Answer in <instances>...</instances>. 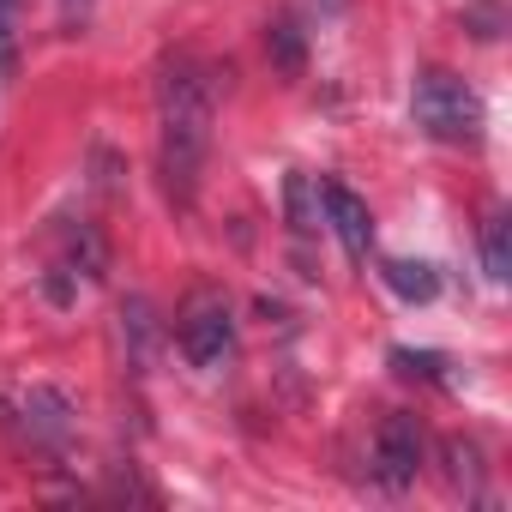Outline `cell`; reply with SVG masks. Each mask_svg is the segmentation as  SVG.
I'll return each instance as SVG.
<instances>
[{"label":"cell","mask_w":512,"mask_h":512,"mask_svg":"<svg viewBox=\"0 0 512 512\" xmlns=\"http://www.w3.org/2000/svg\"><path fill=\"white\" fill-rule=\"evenodd\" d=\"M211 121H217V97H211L205 67L193 55L163 61V73H157V175L175 205H187L199 193Z\"/></svg>","instance_id":"cell-1"},{"label":"cell","mask_w":512,"mask_h":512,"mask_svg":"<svg viewBox=\"0 0 512 512\" xmlns=\"http://www.w3.org/2000/svg\"><path fill=\"white\" fill-rule=\"evenodd\" d=\"M410 115H416V127L428 133V139H440V145H476L482 139V97L458 79V73H446V67H428L422 79H416V91H410Z\"/></svg>","instance_id":"cell-2"},{"label":"cell","mask_w":512,"mask_h":512,"mask_svg":"<svg viewBox=\"0 0 512 512\" xmlns=\"http://www.w3.org/2000/svg\"><path fill=\"white\" fill-rule=\"evenodd\" d=\"M175 338H181V356L193 368H223L235 356V314H229V302L217 290H193L187 308H181Z\"/></svg>","instance_id":"cell-3"},{"label":"cell","mask_w":512,"mask_h":512,"mask_svg":"<svg viewBox=\"0 0 512 512\" xmlns=\"http://www.w3.org/2000/svg\"><path fill=\"white\" fill-rule=\"evenodd\" d=\"M13 428L31 452H67L73 446V398L55 392V386H31L13 398Z\"/></svg>","instance_id":"cell-4"},{"label":"cell","mask_w":512,"mask_h":512,"mask_svg":"<svg viewBox=\"0 0 512 512\" xmlns=\"http://www.w3.org/2000/svg\"><path fill=\"white\" fill-rule=\"evenodd\" d=\"M422 458H428L422 422H416L410 410H392V416L380 422V434H374V476H380L386 488H410L416 470H422Z\"/></svg>","instance_id":"cell-5"},{"label":"cell","mask_w":512,"mask_h":512,"mask_svg":"<svg viewBox=\"0 0 512 512\" xmlns=\"http://www.w3.org/2000/svg\"><path fill=\"white\" fill-rule=\"evenodd\" d=\"M320 205H326V217H332L344 253L362 266V260H368V247H374V217H368V205H362L344 181H320Z\"/></svg>","instance_id":"cell-6"},{"label":"cell","mask_w":512,"mask_h":512,"mask_svg":"<svg viewBox=\"0 0 512 512\" xmlns=\"http://www.w3.org/2000/svg\"><path fill=\"white\" fill-rule=\"evenodd\" d=\"M55 272H61V278H85V284L103 278V241H97L91 223H73V229L61 235V260H55Z\"/></svg>","instance_id":"cell-7"},{"label":"cell","mask_w":512,"mask_h":512,"mask_svg":"<svg viewBox=\"0 0 512 512\" xmlns=\"http://www.w3.org/2000/svg\"><path fill=\"white\" fill-rule=\"evenodd\" d=\"M404 302H434V290H440V278H434V266H422V260H386V272H380Z\"/></svg>","instance_id":"cell-8"},{"label":"cell","mask_w":512,"mask_h":512,"mask_svg":"<svg viewBox=\"0 0 512 512\" xmlns=\"http://www.w3.org/2000/svg\"><path fill=\"white\" fill-rule=\"evenodd\" d=\"M284 205H290L296 235H314V229H320V181H314V175H290V181H284Z\"/></svg>","instance_id":"cell-9"},{"label":"cell","mask_w":512,"mask_h":512,"mask_svg":"<svg viewBox=\"0 0 512 512\" xmlns=\"http://www.w3.org/2000/svg\"><path fill=\"white\" fill-rule=\"evenodd\" d=\"M440 458H446V482L452 488H464V494H476V482H482V452H476V440H446L440 446Z\"/></svg>","instance_id":"cell-10"},{"label":"cell","mask_w":512,"mask_h":512,"mask_svg":"<svg viewBox=\"0 0 512 512\" xmlns=\"http://www.w3.org/2000/svg\"><path fill=\"white\" fill-rule=\"evenodd\" d=\"M482 266H488L494 284H506V272H512V223H506V217H494V223L482 229Z\"/></svg>","instance_id":"cell-11"},{"label":"cell","mask_w":512,"mask_h":512,"mask_svg":"<svg viewBox=\"0 0 512 512\" xmlns=\"http://www.w3.org/2000/svg\"><path fill=\"white\" fill-rule=\"evenodd\" d=\"M266 49L278 55L284 73H302V31H296V19H278V25L266 31Z\"/></svg>","instance_id":"cell-12"},{"label":"cell","mask_w":512,"mask_h":512,"mask_svg":"<svg viewBox=\"0 0 512 512\" xmlns=\"http://www.w3.org/2000/svg\"><path fill=\"white\" fill-rule=\"evenodd\" d=\"M392 368L404 380H440V356L434 350H392Z\"/></svg>","instance_id":"cell-13"},{"label":"cell","mask_w":512,"mask_h":512,"mask_svg":"<svg viewBox=\"0 0 512 512\" xmlns=\"http://www.w3.org/2000/svg\"><path fill=\"white\" fill-rule=\"evenodd\" d=\"M13 7L19 0H0V67H13Z\"/></svg>","instance_id":"cell-14"},{"label":"cell","mask_w":512,"mask_h":512,"mask_svg":"<svg viewBox=\"0 0 512 512\" xmlns=\"http://www.w3.org/2000/svg\"><path fill=\"white\" fill-rule=\"evenodd\" d=\"M85 19H91V0H61V25L67 31H79Z\"/></svg>","instance_id":"cell-15"},{"label":"cell","mask_w":512,"mask_h":512,"mask_svg":"<svg viewBox=\"0 0 512 512\" xmlns=\"http://www.w3.org/2000/svg\"><path fill=\"white\" fill-rule=\"evenodd\" d=\"M332 7H344V0H332Z\"/></svg>","instance_id":"cell-16"}]
</instances>
